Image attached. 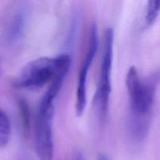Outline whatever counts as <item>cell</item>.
Masks as SVG:
<instances>
[{"label": "cell", "mask_w": 160, "mask_h": 160, "mask_svg": "<svg viewBox=\"0 0 160 160\" xmlns=\"http://www.w3.org/2000/svg\"><path fill=\"white\" fill-rule=\"evenodd\" d=\"M160 81V72L142 79L137 68L131 67L127 73L126 86L129 100L128 133L134 144L146 138L151 121L156 91Z\"/></svg>", "instance_id": "obj_1"}, {"label": "cell", "mask_w": 160, "mask_h": 160, "mask_svg": "<svg viewBox=\"0 0 160 160\" xmlns=\"http://www.w3.org/2000/svg\"><path fill=\"white\" fill-rule=\"evenodd\" d=\"M67 73L58 76L50 84L39 105L35 124V148L39 160H53L52 123L54 102L63 84Z\"/></svg>", "instance_id": "obj_2"}, {"label": "cell", "mask_w": 160, "mask_h": 160, "mask_svg": "<svg viewBox=\"0 0 160 160\" xmlns=\"http://www.w3.org/2000/svg\"><path fill=\"white\" fill-rule=\"evenodd\" d=\"M71 59L67 54L54 57H41L27 64L13 81L20 89H37L51 84L58 76L67 73Z\"/></svg>", "instance_id": "obj_3"}, {"label": "cell", "mask_w": 160, "mask_h": 160, "mask_svg": "<svg viewBox=\"0 0 160 160\" xmlns=\"http://www.w3.org/2000/svg\"><path fill=\"white\" fill-rule=\"evenodd\" d=\"M114 34L112 28L106 30L103 43V53L98 75V85L95 95V104L102 120L107 117L111 93V70L113 55Z\"/></svg>", "instance_id": "obj_4"}, {"label": "cell", "mask_w": 160, "mask_h": 160, "mask_svg": "<svg viewBox=\"0 0 160 160\" xmlns=\"http://www.w3.org/2000/svg\"><path fill=\"white\" fill-rule=\"evenodd\" d=\"M98 29L95 23H92L89 35V42L88 52H86L81 67L78 73V87H77L76 104L75 111L78 117H81L85 109L86 102V81L89 68L92 65L93 59L98 50Z\"/></svg>", "instance_id": "obj_5"}, {"label": "cell", "mask_w": 160, "mask_h": 160, "mask_svg": "<svg viewBox=\"0 0 160 160\" xmlns=\"http://www.w3.org/2000/svg\"><path fill=\"white\" fill-rule=\"evenodd\" d=\"M24 18L23 12L21 10H18L12 16L6 31V39L8 42H14L20 37L23 31Z\"/></svg>", "instance_id": "obj_6"}, {"label": "cell", "mask_w": 160, "mask_h": 160, "mask_svg": "<svg viewBox=\"0 0 160 160\" xmlns=\"http://www.w3.org/2000/svg\"><path fill=\"white\" fill-rule=\"evenodd\" d=\"M11 124L7 114L0 109V148L6 146L10 138Z\"/></svg>", "instance_id": "obj_7"}, {"label": "cell", "mask_w": 160, "mask_h": 160, "mask_svg": "<svg viewBox=\"0 0 160 160\" xmlns=\"http://www.w3.org/2000/svg\"><path fill=\"white\" fill-rule=\"evenodd\" d=\"M160 13V0L148 1L145 16V26L146 28L152 26L156 22Z\"/></svg>", "instance_id": "obj_8"}, {"label": "cell", "mask_w": 160, "mask_h": 160, "mask_svg": "<svg viewBox=\"0 0 160 160\" xmlns=\"http://www.w3.org/2000/svg\"><path fill=\"white\" fill-rule=\"evenodd\" d=\"M19 108H20V115H21V120L22 123H23V126L25 129H28L29 128V111H28V105H27L26 102L23 100H20L19 102Z\"/></svg>", "instance_id": "obj_9"}, {"label": "cell", "mask_w": 160, "mask_h": 160, "mask_svg": "<svg viewBox=\"0 0 160 160\" xmlns=\"http://www.w3.org/2000/svg\"><path fill=\"white\" fill-rule=\"evenodd\" d=\"M99 160H108V159H106V157H104V156H101V157H100Z\"/></svg>", "instance_id": "obj_10"}]
</instances>
